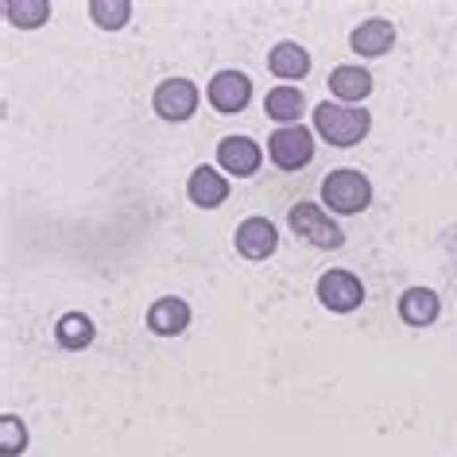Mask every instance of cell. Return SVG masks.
Instances as JSON below:
<instances>
[{"instance_id": "7", "label": "cell", "mask_w": 457, "mask_h": 457, "mask_svg": "<svg viewBox=\"0 0 457 457\" xmlns=\"http://www.w3.org/2000/svg\"><path fill=\"white\" fill-rule=\"evenodd\" d=\"M205 97H210V105L217 112H241L248 105V97H253V82H248V74H241V71H217L210 78Z\"/></svg>"}, {"instance_id": "5", "label": "cell", "mask_w": 457, "mask_h": 457, "mask_svg": "<svg viewBox=\"0 0 457 457\" xmlns=\"http://www.w3.org/2000/svg\"><path fill=\"white\" fill-rule=\"evenodd\" d=\"M318 303L326 306L329 314H353L364 303V283L345 268H329L318 279Z\"/></svg>"}, {"instance_id": "16", "label": "cell", "mask_w": 457, "mask_h": 457, "mask_svg": "<svg viewBox=\"0 0 457 457\" xmlns=\"http://www.w3.org/2000/svg\"><path fill=\"white\" fill-rule=\"evenodd\" d=\"M268 71L279 74V78H303L311 71V54H306V47H299V43L283 39L268 51Z\"/></svg>"}, {"instance_id": "18", "label": "cell", "mask_w": 457, "mask_h": 457, "mask_svg": "<svg viewBox=\"0 0 457 457\" xmlns=\"http://www.w3.org/2000/svg\"><path fill=\"white\" fill-rule=\"evenodd\" d=\"M89 16H94L97 28L117 31V28H124L132 20V4L129 0H94V4H89Z\"/></svg>"}, {"instance_id": "17", "label": "cell", "mask_w": 457, "mask_h": 457, "mask_svg": "<svg viewBox=\"0 0 457 457\" xmlns=\"http://www.w3.org/2000/svg\"><path fill=\"white\" fill-rule=\"evenodd\" d=\"M94 337H97V329L89 322V314H82V311L62 314L59 326H54V341H59L62 349H86V345H94Z\"/></svg>"}, {"instance_id": "19", "label": "cell", "mask_w": 457, "mask_h": 457, "mask_svg": "<svg viewBox=\"0 0 457 457\" xmlns=\"http://www.w3.org/2000/svg\"><path fill=\"white\" fill-rule=\"evenodd\" d=\"M47 16H51V4H43V0H24V4L12 0V4H8V20H12L16 28H39Z\"/></svg>"}, {"instance_id": "4", "label": "cell", "mask_w": 457, "mask_h": 457, "mask_svg": "<svg viewBox=\"0 0 457 457\" xmlns=\"http://www.w3.org/2000/svg\"><path fill=\"white\" fill-rule=\"evenodd\" d=\"M268 155L279 170H303L314 159V136L303 124H287V129H276L268 140Z\"/></svg>"}, {"instance_id": "1", "label": "cell", "mask_w": 457, "mask_h": 457, "mask_svg": "<svg viewBox=\"0 0 457 457\" xmlns=\"http://www.w3.org/2000/svg\"><path fill=\"white\" fill-rule=\"evenodd\" d=\"M314 129L326 144L334 147H353L361 144L372 129V117L364 105H341V101H322L314 105Z\"/></svg>"}, {"instance_id": "2", "label": "cell", "mask_w": 457, "mask_h": 457, "mask_svg": "<svg viewBox=\"0 0 457 457\" xmlns=\"http://www.w3.org/2000/svg\"><path fill=\"white\" fill-rule=\"evenodd\" d=\"M322 202L334 213H361V210H369V202H372V182L353 167L329 170L322 179Z\"/></svg>"}, {"instance_id": "10", "label": "cell", "mask_w": 457, "mask_h": 457, "mask_svg": "<svg viewBox=\"0 0 457 457\" xmlns=\"http://www.w3.org/2000/svg\"><path fill=\"white\" fill-rule=\"evenodd\" d=\"M349 47L357 51L361 59H380V54H387V51L395 47V28L387 24V20L372 16V20H364V24L353 28Z\"/></svg>"}, {"instance_id": "9", "label": "cell", "mask_w": 457, "mask_h": 457, "mask_svg": "<svg viewBox=\"0 0 457 457\" xmlns=\"http://www.w3.org/2000/svg\"><path fill=\"white\" fill-rule=\"evenodd\" d=\"M233 245H237V253H241L245 260H268L271 253H276V245H279V233H276V225H271L268 217H248V221L237 225Z\"/></svg>"}, {"instance_id": "20", "label": "cell", "mask_w": 457, "mask_h": 457, "mask_svg": "<svg viewBox=\"0 0 457 457\" xmlns=\"http://www.w3.org/2000/svg\"><path fill=\"white\" fill-rule=\"evenodd\" d=\"M0 434H4V442H0V453H4V457H16V453L28 450V427L16 415L0 419Z\"/></svg>"}, {"instance_id": "14", "label": "cell", "mask_w": 457, "mask_h": 457, "mask_svg": "<svg viewBox=\"0 0 457 457\" xmlns=\"http://www.w3.org/2000/svg\"><path fill=\"white\" fill-rule=\"evenodd\" d=\"M438 314H442V303L430 287H407L399 295V318L407 326H430Z\"/></svg>"}, {"instance_id": "8", "label": "cell", "mask_w": 457, "mask_h": 457, "mask_svg": "<svg viewBox=\"0 0 457 457\" xmlns=\"http://www.w3.org/2000/svg\"><path fill=\"white\" fill-rule=\"evenodd\" d=\"M217 163H221V170H228V175L248 179L264 163V152H260V144L248 140V136H225V140L217 144Z\"/></svg>"}, {"instance_id": "11", "label": "cell", "mask_w": 457, "mask_h": 457, "mask_svg": "<svg viewBox=\"0 0 457 457\" xmlns=\"http://www.w3.org/2000/svg\"><path fill=\"white\" fill-rule=\"evenodd\" d=\"M187 326H190V306H187V299L163 295V299H155L152 311H147V329L159 334V337H175Z\"/></svg>"}, {"instance_id": "12", "label": "cell", "mask_w": 457, "mask_h": 457, "mask_svg": "<svg viewBox=\"0 0 457 457\" xmlns=\"http://www.w3.org/2000/svg\"><path fill=\"white\" fill-rule=\"evenodd\" d=\"M329 94H334L341 105H361V101L372 94L369 66H334V74H329Z\"/></svg>"}, {"instance_id": "15", "label": "cell", "mask_w": 457, "mask_h": 457, "mask_svg": "<svg viewBox=\"0 0 457 457\" xmlns=\"http://www.w3.org/2000/svg\"><path fill=\"white\" fill-rule=\"evenodd\" d=\"M264 109H268V117L279 124H299L306 112V97L295 86H276V89H268Z\"/></svg>"}, {"instance_id": "3", "label": "cell", "mask_w": 457, "mask_h": 457, "mask_svg": "<svg viewBox=\"0 0 457 457\" xmlns=\"http://www.w3.org/2000/svg\"><path fill=\"white\" fill-rule=\"evenodd\" d=\"M287 221L295 228V237L311 241L314 248H341V245H345V233H341V225L329 221V213L322 210V205H314V202L291 205Z\"/></svg>"}, {"instance_id": "13", "label": "cell", "mask_w": 457, "mask_h": 457, "mask_svg": "<svg viewBox=\"0 0 457 457\" xmlns=\"http://www.w3.org/2000/svg\"><path fill=\"white\" fill-rule=\"evenodd\" d=\"M187 194H190V202L198 205V210H217V205L228 198V182H225L221 170L198 167L190 175V182H187Z\"/></svg>"}, {"instance_id": "6", "label": "cell", "mask_w": 457, "mask_h": 457, "mask_svg": "<svg viewBox=\"0 0 457 457\" xmlns=\"http://www.w3.org/2000/svg\"><path fill=\"white\" fill-rule=\"evenodd\" d=\"M155 112L163 120H190L194 112H198V86L190 82V78H167V82H159L155 89Z\"/></svg>"}]
</instances>
